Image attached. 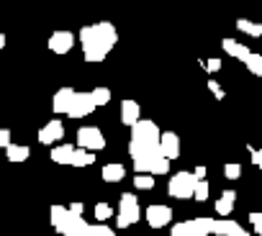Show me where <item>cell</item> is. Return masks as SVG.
I'll return each mask as SVG.
<instances>
[{"label": "cell", "mask_w": 262, "mask_h": 236, "mask_svg": "<svg viewBox=\"0 0 262 236\" xmlns=\"http://www.w3.org/2000/svg\"><path fill=\"white\" fill-rule=\"evenodd\" d=\"M195 175L193 172H178V175H172L170 177V182H167V195L170 198H175V200H188V198H193V193H195Z\"/></svg>", "instance_id": "obj_6"}, {"label": "cell", "mask_w": 262, "mask_h": 236, "mask_svg": "<svg viewBox=\"0 0 262 236\" xmlns=\"http://www.w3.org/2000/svg\"><path fill=\"white\" fill-rule=\"evenodd\" d=\"M8 147H11V131L0 129V149H8Z\"/></svg>", "instance_id": "obj_35"}, {"label": "cell", "mask_w": 262, "mask_h": 236, "mask_svg": "<svg viewBox=\"0 0 262 236\" xmlns=\"http://www.w3.org/2000/svg\"><path fill=\"white\" fill-rule=\"evenodd\" d=\"M206 172H208V170H206L203 164H198V167L193 170V175H195V180H206Z\"/></svg>", "instance_id": "obj_37"}, {"label": "cell", "mask_w": 262, "mask_h": 236, "mask_svg": "<svg viewBox=\"0 0 262 236\" xmlns=\"http://www.w3.org/2000/svg\"><path fill=\"white\" fill-rule=\"evenodd\" d=\"M201 64H203L206 72H219V69H221V59H206V62H201Z\"/></svg>", "instance_id": "obj_34"}, {"label": "cell", "mask_w": 262, "mask_h": 236, "mask_svg": "<svg viewBox=\"0 0 262 236\" xmlns=\"http://www.w3.org/2000/svg\"><path fill=\"white\" fill-rule=\"evenodd\" d=\"M134 172L137 175H167L170 172V159H165L162 157V152L160 154H152V157H144V159H137L134 162Z\"/></svg>", "instance_id": "obj_8"}, {"label": "cell", "mask_w": 262, "mask_h": 236, "mask_svg": "<svg viewBox=\"0 0 262 236\" xmlns=\"http://www.w3.org/2000/svg\"><path fill=\"white\" fill-rule=\"evenodd\" d=\"M77 147L85 152H103L105 136L98 126H82V129H77Z\"/></svg>", "instance_id": "obj_7"}, {"label": "cell", "mask_w": 262, "mask_h": 236, "mask_svg": "<svg viewBox=\"0 0 262 236\" xmlns=\"http://www.w3.org/2000/svg\"><path fill=\"white\" fill-rule=\"evenodd\" d=\"M236 29L244 31V34L252 36V39H259V36H262V23H254V21H247V18H239V21H236Z\"/></svg>", "instance_id": "obj_22"}, {"label": "cell", "mask_w": 262, "mask_h": 236, "mask_svg": "<svg viewBox=\"0 0 262 236\" xmlns=\"http://www.w3.org/2000/svg\"><path fill=\"white\" fill-rule=\"evenodd\" d=\"M224 177H226V180H239V177H242V164H236V162L224 164Z\"/></svg>", "instance_id": "obj_29"}, {"label": "cell", "mask_w": 262, "mask_h": 236, "mask_svg": "<svg viewBox=\"0 0 262 236\" xmlns=\"http://www.w3.org/2000/svg\"><path fill=\"white\" fill-rule=\"evenodd\" d=\"M160 126L149 118H142L137 126H131V139H128V157L131 159H144L152 154H160Z\"/></svg>", "instance_id": "obj_2"}, {"label": "cell", "mask_w": 262, "mask_h": 236, "mask_svg": "<svg viewBox=\"0 0 262 236\" xmlns=\"http://www.w3.org/2000/svg\"><path fill=\"white\" fill-rule=\"evenodd\" d=\"M234 203H236V193H234V190H224V193H221V198L216 200V213H219L221 218L231 216Z\"/></svg>", "instance_id": "obj_19"}, {"label": "cell", "mask_w": 262, "mask_h": 236, "mask_svg": "<svg viewBox=\"0 0 262 236\" xmlns=\"http://www.w3.org/2000/svg\"><path fill=\"white\" fill-rule=\"evenodd\" d=\"M139 121H142V105L137 100H131V98L121 100V124L131 129V126H137Z\"/></svg>", "instance_id": "obj_11"}, {"label": "cell", "mask_w": 262, "mask_h": 236, "mask_svg": "<svg viewBox=\"0 0 262 236\" xmlns=\"http://www.w3.org/2000/svg\"><path fill=\"white\" fill-rule=\"evenodd\" d=\"M49 221H52L54 231H59L62 236H95L93 226L82 216H72L67 210V205H52L49 208Z\"/></svg>", "instance_id": "obj_3"}, {"label": "cell", "mask_w": 262, "mask_h": 236, "mask_svg": "<svg viewBox=\"0 0 262 236\" xmlns=\"http://www.w3.org/2000/svg\"><path fill=\"white\" fill-rule=\"evenodd\" d=\"M95 218H98V223H105L108 218H113L116 216V210H113V205L111 203H95Z\"/></svg>", "instance_id": "obj_25"}, {"label": "cell", "mask_w": 262, "mask_h": 236, "mask_svg": "<svg viewBox=\"0 0 262 236\" xmlns=\"http://www.w3.org/2000/svg\"><path fill=\"white\" fill-rule=\"evenodd\" d=\"M93 110H95L93 95H90V92H77L75 100H72V105H70V110H67V115H70V118H85V115H90Z\"/></svg>", "instance_id": "obj_10"}, {"label": "cell", "mask_w": 262, "mask_h": 236, "mask_svg": "<svg viewBox=\"0 0 262 236\" xmlns=\"http://www.w3.org/2000/svg\"><path fill=\"white\" fill-rule=\"evenodd\" d=\"M142 213L144 210H142L139 198L134 193H121V198H118V213H116V226L118 228H128V226L139 223Z\"/></svg>", "instance_id": "obj_4"}, {"label": "cell", "mask_w": 262, "mask_h": 236, "mask_svg": "<svg viewBox=\"0 0 262 236\" xmlns=\"http://www.w3.org/2000/svg\"><path fill=\"white\" fill-rule=\"evenodd\" d=\"M75 149L77 147H72V144H59V147H54L52 149V162L54 164H70L72 167V157H75Z\"/></svg>", "instance_id": "obj_18"}, {"label": "cell", "mask_w": 262, "mask_h": 236, "mask_svg": "<svg viewBox=\"0 0 262 236\" xmlns=\"http://www.w3.org/2000/svg\"><path fill=\"white\" fill-rule=\"evenodd\" d=\"M160 152L170 162L178 159L180 157V136L175 131H162V136H160Z\"/></svg>", "instance_id": "obj_13"}, {"label": "cell", "mask_w": 262, "mask_h": 236, "mask_svg": "<svg viewBox=\"0 0 262 236\" xmlns=\"http://www.w3.org/2000/svg\"><path fill=\"white\" fill-rule=\"evenodd\" d=\"M211 233H216V236H249V231L242 228L231 218H213V231Z\"/></svg>", "instance_id": "obj_15"}, {"label": "cell", "mask_w": 262, "mask_h": 236, "mask_svg": "<svg viewBox=\"0 0 262 236\" xmlns=\"http://www.w3.org/2000/svg\"><path fill=\"white\" fill-rule=\"evenodd\" d=\"M75 95H77V90H75V87H59V90L54 92L52 110H54V113H64V115H67V110H70V105H72Z\"/></svg>", "instance_id": "obj_16"}, {"label": "cell", "mask_w": 262, "mask_h": 236, "mask_svg": "<svg viewBox=\"0 0 262 236\" xmlns=\"http://www.w3.org/2000/svg\"><path fill=\"white\" fill-rule=\"evenodd\" d=\"M95 162V154L93 152H85V149H75V157H72V167H90Z\"/></svg>", "instance_id": "obj_23"}, {"label": "cell", "mask_w": 262, "mask_h": 236, "mask_svg": "<svg viewBox=\"0 0 262 236\" xmlns=\"http://www.w3.org/2000/svg\"><path fill=\"white\" fill-rule=\"evenodd\" d=\"M90 95H93L95 108H98V105H108V103H111V98H113V95H111V90H108L105 85H98L95 90H90Z\"/></svg>", "instance_id": "obj_24"}, {"label": "cell", "mask_w": 262, "mask_h": 236, "mask_svg": "<svg viewBox=\"0 0 262 236\" xmlns=\"http://www.w3.org/2000/svg\"><path fill=\"white\" fill-rule=\"evenodd\" d=\"M221 49H224L229 57H234V59H242V62H247V59L252 57V49H247L244 44H239V41H236V39H231V36L221 39Z\"/></svg>", "instance_id": "obj_17"}, {"label": "cell", "mask_w": 262, "mask_h": 236, "mask_svg": "<svg viewBox=\"0 0 262 236\" xmlns=\"http://www.w3.org/2000/svg\"><path fill=\"white\" fill-rule=\"evenodd\" d=\"M123 175H126V167H123L121 162L103 164V170H100V177H103L105 182H121V180H123Z\"/></svg>", "instance_id": "obj_20"}, {"label": "cell", "mask_w": 262, "mask_h": 236, "mask_svg": "<svg viewBox=\"0 0 262 236\" xmlns=\"http://www.w3.org/2000/svg\"><path fill=\"white\" fill-rule=\"evenodd\" d=\"M75 46V34L72 31H57L49 36V52L54 54H67Z\"/></svg>", "instance_id": "obj_14"}, {"label": "cell", "mask_w": 262, "mask_h": 236, "mask_svg": "<svg viewBox=\"0 0 262 236\" xmlns=\"http://www.w3.org/2000/svg\"><path fill=\"white\" fill-rule=\"evenodd\" d=\"M208 193H211L208 180H198V182H195V193H193V198H195L198 203H203V200H208Z\"/></svg>", "instance_id": "obj_27"}, {"label": "cell", "mask_w": 262, "mask_h": 236, "mask_svg": "<svg viewBox=\"0 0 262 236\" xmlns=\"http://www.w3.org/2000/svg\"><path fill=\"white\" fill-rule=\"evenodd\" d=\"M134 187L137 190H152L155 187V177L152 175H134Z\"/></svg>", "instance_id": "obj_28"}, {"label": "cell", "mask_w": 262, "mask_h": 236, "mask_svg": "<svg viewBox=\"0 0 262 236\" xmlns=\"http://www.w3.org/2000/svg\"><path fill=\"white\" fill-rule=\"evenodd\" d=\"M208 90H211V92H213V98H219V100H224V95H226V92H224V87H221L216 80H208Z\"/></svg>", "instance_id": "obj_33"}, {"label": "cell", "mask_w": 262, "mask_h": 236, "mask_svg": "<svg viewBox=\"0 0 262 236\" xmlns=\"http://www.w3.org/2000/svg\"><path fill=\"white\" fill-rule=\"evenodd\" d=\"M93 233H95V236H116V228H111V226H105V223H95V226H93Z\"/></svg>", "instance_id": "obj_30"}, {"label": "cell", "mask_w": 262, "mask_h": 236, "mask_svg": "<svg viewBox=\"0 0 262 236\" xmlns=\"http://www.w3.org/2000/svg\"><path fill=\"white\" fill-rule=\"evenodd\" d=\"M144 218H147V223L152 228H162V226H167L172 221V208L170 205H162V203H155V205H149L144 210Z\"/></svg>", "instance_id": "obj_9"}, {"label": "cell", "mask_w": 262, "mask_h": 236, "mask_svg": "<svg viewBox=\"0 0 262 236\" xmlns=\"http://www.w3.org/2000/svg\"><path fill=\"white\" fill-rule=\"evenodd\" d=\"M67 210H70L72 216H82V213H85V205H82V203H70Z\"/></svg>", "instance_id": "obj_36"}, {"label": "cell", "mask_w": 262, "mask_h": 236, "mask_svg": "<svg viewBox=\"0 0 262 236\" xmlns=\"http://www.w3.org/2000/svg\"><path fill=\"white\" fill-rule=\"evenodd\" d=\"M249 223H252V228H254V233L257 236H262V213H249Z\"/></svg>", "instance_id": "obj_31"}, {"label": "cell", "mask_w": 262, "mask_h": 236, "mask_svg": "<svg viewBox=\"0 0 262 236\" xmlns=\"http://www.w3.org/2000/svg\"><path fill=\"white\" fill-rule=\"evenodd\" d=\"M244 67H247L254 77H262V54H259V52H252V57L244 62Z\"/></svg>", "instance_id": "obj_26"}, {"label": "cell", "mask_w": 262, "mask_h": 236, "mask_svg": "<svg viewBox=\"0 0 262 236\" xmlns=\"http://www.w3.org/2000/svg\"><path fill=\"white\" fill-rule=\"evenodd\" d=\"M80 46H82V57L88 64H98L108 57V52L116 46L118 41V31L111 21H100L93 26H82L77 31Z\"/></svg>", "instance_id": "obj_1"}, {"label": "cell", "mask_w": 262, "mask_h": 236, "mask_svg": "<svg viewBox=\"0 0 262 236\" xmlns=\"http://www.w3.org/2000/svg\"><path fill=\"white\" fill-rule=\"evenodd\" d=\"M247 152H249L252 164H254V167H259V162H262V149H254L252 144H247Z\"/></svg>", "instance_id": "obj_32"}, {"label": "cell", "mask_w": 262, "mask_h": 236, "mask_svg": "<svg viewBox=\"0 0 262 236\" xmlns=\"http://www.w3.org/2000/svg\"><path fill=\"white\" fill-rule=\"evenodd\" d=\"M6 157H8V162H26L31 157V149L26 144H11L6 149Z\"/></svg>", "instance_id": "obj_21"}, {"label": "cell", "mask_w": 262, "mask_h": 236, "mask_svg": "<svg viewBox=\"0 0 262 236\" xmlns=\"http://www.w3.org/2000/svg\"><path fill=\"white\" fill-rule=\"evenodd\" d=\"M259 170H262V162H259Z\"/></svg>", "instance_id": "obj_39"}, {"label": "cell", "mask_w": 262, "mask_h": 236, "mask_svg": "<svg viewBox=\"0 0 262 236\" xmlns=\"http://www.w3.org/2000/svg\"><path fill=\"white\" fill-rule=\"evenodd\" d=\"M62 136H64V124L59 121V118H52V121H49L47 126H41V129H39V141H41V144H47V147L57 144Z\"/></svg>", "instance_id": "obj_12"}, {"label": "cell", "mask_w": 262, "mask_h": 236, "mask_svg": "<svg viewBox=\"0 0 262 236\" xmlns=\"http://www.w3.org/2000/svg\"><path fill=\"white\" fill-rule=\"evenodd\" d=\"M213 231V218L201 216V218H190V221H180L170 228V236H211Z\"/></svg>", "instance_id": "obj_5"}, {"label": "cell", "mask_w": 262, "mask_h": 236, "mask_svg": "<svg viewBox=\"0 0 262 236\" xmlns=\"http://www.w3.org/2000/svg\"><path fill=\"white\" fill-rule=\"evenodd\" d=\"M3 46H6V36H3V34H0V49H3Z\"/></svg>", "instance_id": "obj_38"}]
</instances>
